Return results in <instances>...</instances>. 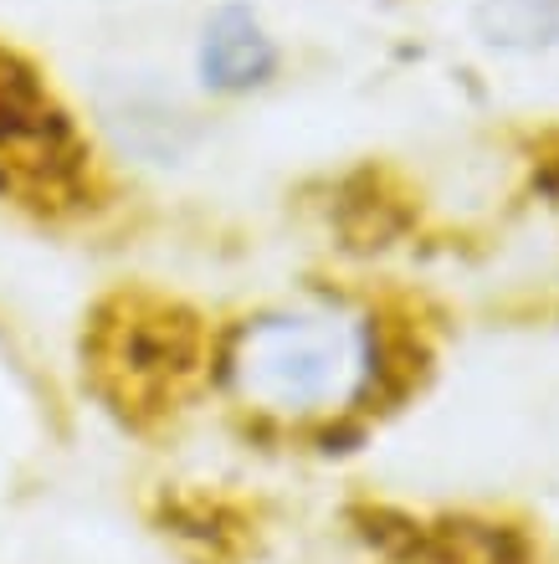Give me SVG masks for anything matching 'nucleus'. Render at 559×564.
Returning <instances> with one entry per match:
<instances>
[{
	"label": "nucleus",
	"mask_w": 559,
	"mask_h": 564,
	"mask_svg": "<svg viewBox=\"0 0 559 564\" xmlns=\"http://www.w3.org/2000/svg\"><path fill=\"white\" fill-rule=\"evenodd\" d=\"M427 365L431 344L416 318L313 282L216 328L211 390L257 442L344 457L411 401Z\"/></svg>",
	"instance_id": "obj_1"
},
{
	"label": "nucleus",
	"mask_w": 559,
	"mask_h": 564,
	"mask_svg": "<svg viewBox=\"0 0 559 564\" xmlns=\"http://www.w3.org/2000/svg\"><path fill=\"white\" fill-rule=\"evenodd\" d=\"M216 328L160 288H118L83 324V380L133 431L175 421L211 390Z\"/></svg>",
	"instance_id": "obj_2"
},
{
	"label": "nucleus",
	"mask_w": 559,
	"mask_h": 564,
	"mask_svg": "<svg viewBox=\"0 0 559 564\" xmlns=\"http://www.w3.org/2000/svg\"><path fill=\"white\" fill-rule=\"evenodd\" d=\"M93 139L36 62L0 36V206L73 221L104 206Z\"/></svg>",
	"instance_id": "obj_3"
},
{
	"label": "nucleus",
	"mask_w": 559,
	"mask_h": 564,
	"mask_svg": "<svg viewBox=\"0 0 559 564\" xmlns=\"http://www.w3.org/2000/svg\"><path fill=\"white\" fill-rule=\"evenodd\" d=\"M354 534L380 564H529L518 529L472 513H411V508H354Z\"/></svg>",
	"instance_id": "obj_4"
},
{
	"label": "nucleus",
	"mask_w": 559,
	"mask_h": 564,
	"mask_svg": "<svg viewBox=\"0 0 559 564\" xmlns=\"http://www.w3.org/2000/svg\"><path fill=\"white\" fill-rule=\"evenodd\" d=\"M282 67L278 42L267 36L262 15L241 6V0H226L222 11L206 21L201 31V52H195V73H201V88L216 93V98H247V93L267 88Z\"/></svg>",
	"instance_id": "obj_5"
},
{
	"label": "nucleus",
	"mask_w": 559,
	"mask_h": 564,
	"mask_svg": "<svg viewBox=\"0 0 559 564\" xmlns=\"http://www.w3.org/2000/svg\"><path fill=\"white\" fill-rule=\"evenodd\" d=\"M487 42L503 46H534L559 42V0H493L483 11Z\"/></svg>",
	"instance_id": "obj_6"
},
{
	"label": "nucleus",
	"mask_w": 559,
	"mask_h": 564,
	"mask_svg": "<svg viewBox=\"0 0 559 564\" xmlns=\"http://www.w3.org/2000/svg\"><path fill=\"white\" fill-rule=\"evenodd\" d=\"M534 185H539V195H549V206H559V139H549L534 154Z\"/></svg>",
	"instance_id": "obj_7"
}]
</instances>
